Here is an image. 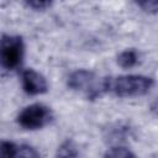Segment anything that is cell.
I'll return each mask as SVG.
<instances>
[{
	"label": "cell",
	"instance_id": "cell-8",
	"mask_svg": "<svg viewBox=\"0 0 158 158\" xmlns=\"http://www.w3.org/2000/svg\"><path fill=\"white\" fill-rule=\"evenodd\" d=\"M143 10L149 12H158V0H135Z\"/></svg>",
	"mask_w": 158,
	"mask_h": 158
},
{
	"label": "cell",
	"instance_id": "cell-9",
	"mask_svg": "<svg viewBox=\"0 0 158 158\" xmlns=\"http://www.w3.org/2000/svg\"><path fill=\"white\" fill-rule=\"evenodd\" d=\"M53 0H25V2L27 4V6L35 9V10H43L47 9L48 6H51Z\"/></svg>",
	"mask_w": 158,
	"mask_h": 158
},
{
	"label": "cell",
	"instance_id": "cell-5",
	"mask_svg": "<svg viewBox=\"0 0 158 158\" xmlns=\"http://www.w3.org/2000/svg\"><path fill=\"white\" fill-rule=\"evenodd\" d=\"M22 89L30 95H40L48 90L46 78L35 69H26L21 74Z\"/></svg>",
	"mask_w": 158,
	"mask_h": 158
},
{
	"label": "cell",
	"instance_id": "cell-1",
	"mask_svg": "<svg viewBox=\"0 0 158 158\" xmlns=\"http://www.w3.org/2000/svg\"><path fill=\"white\" fill-rule=\"evenodd\" d=\"M153 85V79L141 74H126L104 78L105 93H111L116 96H139L149 91Z\"/></svg>",
	"mask_w": 158,
	"mask_h": 158
},
{
	"label": "cell",
	"instance_id": "cell-6",
	"mask_svg": "<svg viewBox=\"0 0 158 158\" xmlns=\"http://www.w3.org/2000/svg\"><path fill=\"white\" fill-rule=\"evenodd\" d=\"M138 53L135 49H125L117 57V63L122 68H132L138 63Z\"/></svg>",
	"mask_w": 158,
	"mask_h": 158
},
{
	"label": "cell",
	"instance_id": "cell-10",
	"mask_svg": "<svg viewBox=\"0 0 158 158\" xmlns=\"http://www.w3.org/2000/svg\"><path fill=\"white\" fill-rule=\"evenodd\" d=\"M58 154L59 156H63V157H73V156H77V151L75 148L72 146V143L67 142L64 146H62L59 149H58Z\"/></svg>",
	"mask_w": 158,
	"mask_h": 158
},
{
	"label": "cell",
	"instance_id": "cell-7",
	"mask_svg": "<svg viewBox=\"0 0 158 158\" xmlns=\"http://www.w3.org/2000/svg\"><path fill=\"white\" fill-rule=\"evenodd\" d=\"M106 157H115V158H127V157H133L135 154L126 147H112L110 148L106 153Z\"/></svg>",
	"mask_w": 158,
	"mask_h": 158
},
{
	"label": "cell",
	"instance_id": "cell-4",
	"mask_svg": "<svg viewBox=\"0 0 158 158\" xmlns=\"http://www.w3.org/2000/svg\"><path fill=\"white\" fill-rule=\"evenodd\" d=\"M23 57V42L20 36H4L1 40V63L6 69H16Z\"/></svg>",
	"mask_w": 158,
	"mask_h": 158
},
{
	"label": "cell",
	"instance_id": "cell-3",
	"mask_svg": "<svg viewBox=\"0 0 158 158\" xmlns=\"http://www.w3.org/2000/svg\"><path fill=\"white\" fill-rule=\"evenodd\" d=\"M52 118L49 107L43 104H31L23 107L17 115V123L26 130H38L46 126Z\"/></svg>",
	"mask_w": 158,
	"mask_h": 158
},
{
	"label": "cell",
	"instance_id": "cell-2",
	"mask_svg": "<svg viewBox=\"0 0 158 158\" xmlns=\"http://www.w3.org/2000/svg\"><path fill=\"white\" fill-rule=\"evenodd\" d=\"M68 86L89 99H94L105 93L104 78L101 79L95 73L86 69H78L73 72L68 77Z\"/></svg>",
	"mask_w": 158,
	"mask_h": 158
}]
</instances>
